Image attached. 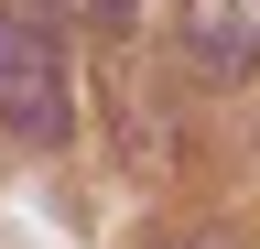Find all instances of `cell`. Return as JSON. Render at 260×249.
<instances>
[{
	"mask_svg": "<svg viewBox=\"0 0 260 249\" xmlns=\"http://www.w3.org/2000/svg\"><path fill=\"white\" fill-rule=\"evenodd\" d=\"M109 11H130V0H109Z\"/></svg>",
	"mask_w": 260,
	"mask_h": 249,
	"instance_id": "5",
	"label": "cell"
},
{
	"mask_svg": "<svg viewBox=\"0 0 260 249\" xmlns=\"http://www.w3.org/2000/svg\"><path fill=\"white\" fill-rule=\"evenodd\" d=\"M174 54L206 87H239L260 65V0H174Z\"/></svg>",
	"mask_w": 260,
	"mask_h": 249,
	"instance_id": "2",
	"label": "cell"
},
{
	"mask_svg": "<svg viewBox=\"0 0 260 249\" xmlns=\"http://www.w3.org/2000/svg\"><path fill=\"white\" fill-rule=\"evenodd\" d=\"M32 11H44V22H76V33H87V22H119L109 0H32Z\"/></svg>",
	"mask_w": 260,
	"mask_h": 249,
	"instance_id": "4",
	"label": "cell"
},
{
	"mask_svg": "<svg viewBox=\"0 0 260 249\" xmlns=\"http://www.w3.org/2000/svg\"><path fill=\"white\" fill-rule=\"evenodd\" d=\"M152 249H249V238H239V228H162Z\"/></svg>",
	"mask_w": 260,
	"mask_h": 249,
	"instance_id": "3",
	"label": "cell"
},
{
	"mask_svg": "<svg viewBox=\"0 0 260 249\" xmlns=\"http://www.w3.org/2000/svg\"><path fill=\"white\" fill-rule=\"evenodd\" d=\"M0 130L32 141V152H54L76 130L65 119V54H54V33L32 11H0Z\"/></svg>",
	"mask_w": 260,
	"mask_h": 249,
	"instance_id": "1",
	"label": "cell"
}]
</instances>
